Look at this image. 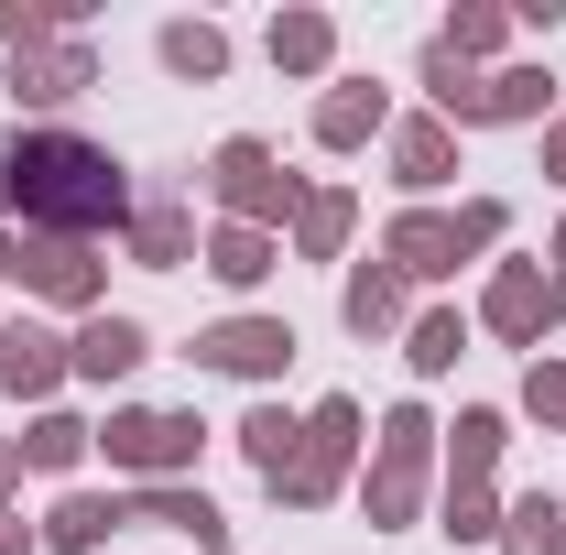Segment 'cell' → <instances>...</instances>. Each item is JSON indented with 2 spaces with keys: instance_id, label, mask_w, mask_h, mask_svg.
Instances as JSON below:
<instances>
[{
  "instance_id": "2",
  "label": "cell",
  "mask_w": 566,
  "mask_h": 555,
  "mask_svg": "<svg viewBox=\"0 0 566 555\" xmlns=\"http://www.w3.org/2000/svg\"><path fill=\"white\" fill-rule=\"evenodd\" d=\"M491 240H501V197H469L458 218H436V208L392 218V229H381V262L403 283H436V273H458V262H480Z\"/></svg>"
},
{
  "instance_id": "5",
  "label": "cell",
  "mask_w": 566,
  "mask_h": 555,
  "mask_svg": "<svg viewBox=\"0 0 566 555\" xmlns=\"http://www.w3.org/2000/svg\"><path fill=\"white\" fill-rule=\"evenodd\" d=\"M208 186H218V208L240 218V229H273V218H294L305 197H294V175L273 164V142H218V164H208Z\"/></svg>"
},
{
  "instance_id": "18",
  "label": "cell",
  "mask_w": 566,
  "mask_h": 555,
  "mask_svg": "<svg viewBox=\"0 0 566 555\" xmlns=\"http://www.w3.org/2000/svg\"><path fill=\"white\" fill-rule=\"evenodd\" d=\"M273 262H283V251H273V229H240V218H218V229H208V273L229 283V294H251V283L273 273Z\"/></svg>"
},
{
  "instance_id": "16",
  "label": "cell",
  "mask_w": 566,
  "mask_h": 555,
  "mask_svg": "<svg viewBox=\"0 0 566 555\" xmlns=\"http://www.w3.org/2000/svg\"><path fill=\"white\" fill-rule=\"evenodd\" d=\"M120 523H132V501H98V490H76V501H55V512H44V545H55V555H87V545H109Z\"/></svg>"
},
{
  "instance_id": "22",
  "label": "cell",
  "mask_w": 566,
  "mask_h": 555,
  "mask_svg": "<svg viewBox=\"0 0 566 555\" xmlns=\"http://www.w3.org/2000/svg\"><path fill=\"white\" fill-rule=\"evenodd\" d=\"M501 555H566V501L523 490V501L501 512Z\"/></svg>"
},
{
  "instance_id": "30",
  "label": "cell",
  "mask_w": 566,
  "mask_h": 555,
  "mask_svg": "<svg viewBox=\"0 0 566 555\" xmlns=\"http://www.w3.org/2000/svg\"><path fill=\"white\" fill-rule=\"evenodd\" d=\"M458 348H469V316H447V305H436V316H415V338H403V359H415L424 381H436V370H458Z\"/></svg>"
},
{
  "instance_id": "13",
  "label": "cell",
  "mask_w": 566,
  "mask_h": 555,
  "mask_svg": "<svg viewBox=\"0 0 566 555\" xmlns=\"http://www.w3.org/2000/svg\"><path fill=\"white\" fill-rule=\"evenodd\" d=\"M66 381V338H44V327H0V392L11 404H44Z\"/></svg>"
},
{
  "instance_id": "35",
  "label": "cell",
  "mask_w": 566,
  "mask_h": 555,
  "mask_svg": "<svg viewBox=\"0 0 566 555\" xmlns=\"http://www.w3.org/2000/svg\"><path fill=\"white\" fill-rule=\"evenodd\" d=\"M545 175L566 186V121H545Z\"/></svg>"
},
{
  "instance_id": "24",
  "label": "cell",
  "mask_w": 566,
  "mask_h": 555,
  "mask_svg": "<svg viewBox=\"0 0 566 555\" xmlns=\"http://www.w3.org/2000/svg\"><path fill=\"white\" fill-rule=\"evenodd\" d=\"M327 55H338V22H327V11H283V22H273V66L316 76Z\"/></svg>"
},
{
  "instance_id": "38",
  "label": "cell",
  "mask_w": 566,
  "mask_h": 555,
  "mask_svg": "<svg viewBox=\"0 0 566 555\" xmlns=\"http://www.w3.org/2000/svg\"><path fill=\"white\" fill-rule=\"evenodd\" d=\"M0 208H11V153H0Z\"/></svg>"
},
{
  "instance_id": "36",
  "label": "cell",
  "mask_w": 566,
  "mask_h": 555,
  "mask_svg": "<svg viewBox=\"0 0 566 555\" xmlns=\"http://www.w3.org/2000/svg\"><path fill=\"white\" fill-rule=\"evenodd\" d=\"M0 273H22V240H11V229H0Z\"/></svg>"
},
{
  "instance_id": "25",
  "label": "cell",
  "mask_w": 566,
  "mask_h": 555,
  "mask_svg": "<svg viewBox=\"0 0 566 555\" xmlns=\"http://www.w3.org/2000/svg\"><path fill=\"white\" fill-rule=\"evenodd\" d=\"M153 44H164L175 76H229V33H218V22H164Z\"/></svg>"
},
{
  "instance_id": "34",
  "label": "cell",
  "mask_w": 566,
  "mask_h": 555,
  "mask_svg": "<svg viewBox=\"0 0 566 555\" xmlns=\"http://www.w3.org/2000/svg\"><path fill=\"white\" fill-rule=\"evenodd\" d=\"M44 534H22V512H0V555H33Z\"/></svg>"
},
{
  "instance_id": "20",
  "label": "cell",
  "mask_w": 566,
  "mask_h": 555,
  "mask_svg": "<svg viewBox=\"0 0 566 555\" xmlns=\"http://www.w3.org/2000/svg\"><path fill=\"white\" fill-rule=\"evenodd\" d=\"M338 316H349L359 338H392V327H403V273H392V262H359L349 294H338Z\"/></svg>"
},
{
  "instance_id": "33",
  "label": "cell",
  "mask_w": 566,
  "mask_h": 555,
  "mask_svg": "<svg viewBox=\"0 0 566 555\" xmlns=\"http://www.w3.org/2000/svg\"><path fill=\"white\" fill-rule=\"evenodd\" d=\"M436 44H447L458 66H469V55H491V44H501V11H458V22L436 33Z\"/></svg>"
},
{
  "instance_id": "4",
  "label": "cell",
  "mask_w": 566,
  "mask_h": 555,
  "mask_svg": "<svg viewBox=\"0 0 566 555\" xmlns=\"http://www.w3.org/2000/svg\"><path fill=\"white\" fill-rule=\"evenodd\" d=\"M349 447H359V404H349V392H327V404L305 415V436H294V469L273 480V501H294V512L338 501V480H349Z\"/></svg>"
},
{
  "instance_id": "31",
  "label": "cell",
  "mask_w": 566,
  "mask_h": 555,
  "mask_svg": "<svg viewBox=\"0 0 566 555\" xmlns=\"http://www.w3.org/2000/svg\"><path fill=\"white\" fill-rule=\"evenodd\" d=\"M447 534L458 545H501V501L491 490H447Z\"/></svg>"
},
{
  "instance_id": "15",
  "label": "cell",
  "mask_w": 566,
  "mask_h": 555,
  "mask_svg": "<svg viewBox=\"0 0 566 555\" xmlns=\"http://www.w3.org/2000/svg\"><path fill=\"white\" fill-rule=\"evenodd\" d=\"M447 175H458V132H447V121H403V132H392V186L436 197Z\"/></svg>"
},
{
  "instance_id": "3",
  "label": "cell",
  "mask_w": 566,
  "mask_h": 555,
  "mask_svg": "<svg viewBox=\"0 0 566 555\" xmlns=\"http://www.w3.org/2000/svg\"><path fill=\"white\" fill-rule=\"evenodd\" d=\"M436 436L447 425L424 415V404H392L381 415V458H370V534H392V523H415V501H424V458H436Z\"/></svg>"
},
{
  "instance_id": "9",
  "label": "cell",
  "mask_w": 566,
  "mask_h": 555,
  "mask_svg": "<svg viewBox=\"0 0 566 555\" xmlns=\"http://www.w3.org/2000/svg\"><path fill=\"white\" fill-rule=\"evenodd\" d=\"M283 359H294V327L283 316H218L208 338H197V370H229V381H273Z\"/></svg>"
},
{
  "instance_id": "19",
  "label": "cell",
  "mask_w": 566,
  "mask_h": 555,
  "mask_svg": "<svg viewBox=\"0 0 566 555\" xmlns=\"http://www.w3.org/2000/svg\"><path fill=\"white\" fill-rule=\"evenodd\" d=\"M186 251H197L186 208H175V197H142V208H132V262H142V273H175Z\"/></svg>"
},
{
  "instance_id": "39",
  "label": "cell",
  "mask_w": 566,
  "mask_h": 555,
  "mask_svg": "<svg viewBox=\"0 0 566 555\" xmlns=\"http://www.w3.org/2000/svg\"><path fill=\"white\" fill-rule=\"evenodd\" d=\"M556 262H566V229H556Z\"/></svg>"
},
{
  "instance_id": "27",
  "label": "cell",
  "mask_w": 566,
  "mask_h": 555,
  "mask_svg": "<svg viewBox=\"0 0 566 555\" xmlns=\"http://www.w3.org/2000/svg\"><path fill=\"white\" fill-rule=\"evenodd\" d=\"M545 98H556V76H545V66H501L491 98H480V121H545Z\"/></svg>"
},
{
  "instance_id": "17",
  "label": "cell",
  "mask_w": 566,
  "mask_h": 555,
  "mask_svg": "<svg viewBox=\"0 0 566 555\" xmlns=\"http://www.w3.org/2000/svg\"><path fill=\"white\" fill-rule=\"evenodd\" d=\"M349 229H359V197H349V186H316V197L294 208V251H305V262H338Z\"/></svg>"
},
{
  "instance_id": "26",
  "label": "cell",
  "mask_w": 566,
  "mask_h": 555,
  "mask_svg": "<svg viewBox=\"0 0 566 555\" xmlns=\"http://www.w3.org/2000/svg\"><path fill=\"white\" fill-rule=\"evenodd\" d=\"M424 87H436V121H480V98H491V76H469L447 44H424Z\"/></svg>"
},
{
  "instance_id": "37",
  "label": "cell",
  "mask_w": 566,
  "mask_h": 555,
  "mask_svg": "<svg viewBox=\"0 0 566 555\" xmlns=\"http://www.w3.org/2000/svg\"><path fill=\"white\" fill-rule=\"evenodd\" d=\"M11 480H22V447H0V490H11Z\"/></svg>"
},
{
  "instance_id": "8",
  "label": "cell",
  "mask_w": 566,
  "mask_h": 555,
  "mask_svg": "<svg viewBox=\"0 0 566 555\" xmlns=\"http://www.w3.org/2000/svg\"><path fill=\"white\" fill-rule=\"evenodd\" d=\"M22 283H33L44 305H76V316H98V294H109L98 240H44V229H22Z\"/></svg>"
},
{
  "instance_id": "12",
  "label": "cell",
  "mask_w": 566,
  "mask_h": 555,
  "mask_svg": "<svg viewBox=\"0 0 566 555\" xmlns=\"http://www.w3.org/2000/svg\"><path fill=\"white\" fill-rule=\"evenodd\" d=\"M142 359H153L142 316H109V305H98V316H87V327L66 338V370H76V381H132Z\"/></svg>"
},
{
  "instance_id": "23",
  "label": "cell",
  "mask_w": 566,
  "mask_h": 555,
  "mask_svg": "<svg viewBox=\"0 0 566 555\" xmlns=\"http://www.w3.org/2000/svg\"><path fill=\"white\" fill-rule=\"evenodd\" d=\"M294 436H305V425L283 415V404H251V415H240V458H251L262 480H283V469H294Z\"/></svg>"
},
{
  "instance_id": "6",
  "label": "cell",
  "mask_w": 566,
  "mask_h": 555,
  "mask_svg": "<svg viewBox=\"0 0 566 555\" xmlns=\"http://www.w3.org/2000/svg\"><path fill=\"white\" fill-rule=\"evenodd\" d=\"M197 436H208L197 415H153V404H132V415H109V425H98L109 469H132L142 490H153V480H175V469H197Z\"/></svg>"
},
{
  "instance_id": "1",
  "label": "cell",
  "mask_w": 566,
  "mask_h": 555,
  "mask_svg": "<svg viewBox=\"0 0 566 555\" xmlns=\"http://www.w3.org/2000/svg\"><path fill=\"white\" fill-rule=\"evenodd\" d=\"M11 208L33 218L44 240H98V229H120L132 218V186H120V164L98 153V142L76 132H11Z\"/></svg>"
},
{
  "instance_id": "7",
  "label": "cell",
  "mask_w": 566,
  "mask_h": 555,
  "mask_svg": "<svg viewBox=\"0 0 566 555\" xmlns=\"http://www.w3.org/2000/svg\"><path fill=\"white\" fill-rule=\"evenodd\" d=\"M480 316H491V338L545 348V327L566 316V283L545 273V262H501V273H491V294H480Z\"/></svg>"
},
{
  "instance_id": "10",
  "label": "cell",
  "mask_w": 566,
  "mask_h": 555,
  "mask_svg": "<svg viewBox=\"0 0 566 555\" xmlns=\"http://www.w3.org/2000/svg\"><path fill=\"white\" fill-rule=\"evenodd\" d=\"M76 87H98V66H87V44H33V55H11V109H66Z\"/></svg>"
},
{
  "instance_id": "14",
  "label": "cell",
  "mask_w": 566,
  "mask_h": 555,
  "mask_svg": "<svg viewBox=\"0 0 566 555\" xmlns=\"http://www.w3.org/2000/svg\"><path fill=\"white\" fill-rule=\"evenodd\" d=\"M370 132H392V98H381L370 76H349V87L316 98V142H327V153H359Z\"/></svg>"
},
{
  "instance_id": "29",
  "label": "cell",
  "mask_w": 566,
  "mask_h": 555,
  "mask_svg": "<svg viewBox=\"0 0 566 555\" xmlns=\"http://www.w3.org/2000/svg\"><path fill=\"white\" fill-rule=\"evenodd\" d=\"M98 447V425H76V415H44L33 436H22V469H76Z\"/></svg>"
},
{
  "instance_id": "28",
  "label": "cell",
  "mask_w": 566,
  "mask_h": 555,
  "mask_svg": "<svg viewBox=\"0 0 566 555\" xmlns=\"http://www.w3.org/2000/svg\"><path fill=\"white\" fill-rule=\"evenodd\" d=\"M66 0H0V44H11V55H33V44H66Z\"/></svg>"
},
{
  "instance_id": "11",
  "label": "cell",
  "mask_w": 566,
  "mask_h": 555,
  "mask_svg": "<svg viewBox=\"0 0 566 555\" xmlns=\"http://www.w3.org/2000/svg\"><path fill=\"white\" fill-rule=\"evenodd\" d=\"M132 523H164V534H186L197 555H229V523H218V501L197 480H153V490H132Z\"/></svg>"
},
{
  "instance_id": "32",
  "label": "cell",
  "mask_w": 566,
  "mask_h": 555,
  "mask_svg": "<svg viewBox=\"0 0 566 555\" xmlns=\"http://www.w3.org/2000/svg\"><path fill=\"white\" fill-rule=\"evenodd\" d=\"M523 415H534V425H566V359H534V370H523Z\"/></svg>"
},
{
  "instance_id": "21",
  "label": "cell",
  "mask_w": 566,
  "mask_h": 555,
  "mask_svg": "<svg viewBox=\"0 0 566 555\" xmlns=\"http://www.w3.org/2000/svg\"><path fill=\"white\" fill-rule=\"evenodd\" d=\"M447 436H458V447H447V490H491L501 447H512V425H501V415H458Z\"/></svg>"
}]
</instances>
